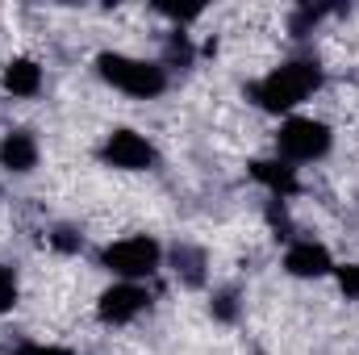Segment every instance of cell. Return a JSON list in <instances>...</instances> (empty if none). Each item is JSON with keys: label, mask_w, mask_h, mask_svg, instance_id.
<instances>
[{"label": "cell", "mask_w": 359, "mask_h": 355, "mask_svg": "<svg viewBox=\"0 0 359 355\" xmlns=\"http://www.w3.org/2000/svg\"><path fill=\"white\" fill-rule=\"evenodd\" d=\"M38 155L42 151H38V138L29 130H8L0 138V168L13 172V176H29L38 168Z\"/></svg>", "instance_id": "obj_8"}, {"label": "cell", "mask_w": 359, "mask_h": 355, "mask_svg": "<svg viewBox=\"0 0 359 355\" xmlns=\"http://www.w3.org/2000/svg\"><path fill=\"white\" fill-rule=\"evenodd\" d=\"M13 355H76L72 347H63V343H46V339H25V343H17Z\"/></svg>", "instance_id": "obj_16"}, {"label": "cell", "mask_w": 359, "mask_h": 355, "mask_svg": "<svg viewBox=\"0 0 359 355\" xmlns=\"http://www.w3.org/2000/svg\"><path fill=\"white\" fill-rule=\"evenodd\" d=\"M0 88L17 100H34L42 92V63L34 59H8L4 72H0Z\"/></svg>", "instance_id": "obj_10"}, {"label": "cell", "mask_w": 359, "mask_h": 355, "mask_svg": "<svg viewBox=\"0 0 359 355\" xmlns=\"http://www.w3.org/2000/svg\"><path fill=\"white\" fill-rule=\"evenodd\" d=\"M21 301V280H17V267L0 264V314H13Z\"/></svg>", "instance_id": "obj_12"}, {"label": "cell", "mask_w": 359, "mask_h": 355, "mask_svg": "<svg viewBox=\"0 0 359 355\" xmlns=\"http://www.w3.org/2000/svg\"><path fill=\"white\" fill-rule=\"evenodd\" d=\"M192 63V42L184 29H172L168 34V55H163V67H188Z\"/></svg>", "instance_id": "obj_13"}, {"label": "cell", "mask_w": 359, "mask_h": 355, "mask_svg": "<svg viewBox=\"0 0 359 355\" xmlns=\"http://www.w3.org/2000/svg\"><path fill=\"white\" fill-rule=\"evenodd\" d=\"M100 267L113 272L117 280L142 284V280H151V276L163 267V247H159V239H151V234L113 239V243L100 251Z\"/></svg>", "instance_id": "obj_4"}, {"label": "cell", "mask_w": 359, "mask_h": 355, "mask_svg": "<svg viewBox=\"0 0 359 355\" xmlns=\"http://www.w3.org/2000/svg\"><path fill=\"white\" fill-rule=\"evenodd\" d=\"M50 247L63 251V255H76V251L84 247V234H76L72 226H55V230H50Z\"/></svg>", "instance_id": "obj_15"}, {"label": "cell", "mask_w": 359, "mask_h": 355, "mask_svg": "<svg viewBox=\"0 0 359 355\" xmlns=\"http://www.w3.org/2000/svg\"><path fill=\"white\" fill-rule=\"evenodd\" d=\"M334 267H339L334 255L313 239H292L284 251V272L297 280H322V276H334Z\"/></svg>", "instance_id": "obj_7"}, {"label": "cell", "mask_w": 359, "mask_h": 355, "mask_svg": "<svg viewBox=\"0 0 359 355\" xmlns=\"http://www.w3.org/2000/svg\"><path fill=\"white\" fill-rule=\"evenodd\" d=\"M334 280H339L347 301H359V264H339L334 267Z\"/></svg>", "instance_id": "obj_17"}, {"label": "cell", "mask_w": 359, "mask_h": 355, "mask_svg": "<svg viewBox=\"0 0 359 355\" xmlns=\"http://www.w3.org/2000/svg\"><path fill=\"white\" fill-rule=\"evenodd\" d=\"M168 264H172V272H176V280L184 288H205L209 284V255L196 243H176L168 251Z\"/></svg>", "instance_id": "obj_9"}, {"label": "cell", "mask_w": 359, "mask_h": 355, "mask_svg": "<svg viewBox=\"0 0 359 355\" xmlns=\"http://www.w3.org/2000/svg\"><path fill=\"white\" fill-rule=\"evenodd\" d=\"M151 309V293L147 284H130V280H113L100 297H96V318L104 326H130Z\"/></svg>", "instance_id": "obj_6"}, {"label": "cell", "mask_w": 359, "mask_h": 355, "mask_svg": "<svg viewBox=\"0 0 359 355\" xmlns=\"http://www.w3.org/2000/svg\"><path fill=\"white\" fill-rule=\"evenodd\" d=\"M330 147H334L330 126L318 121V117H305V113L284 117L280 130H276V159H284V163H292V168H301V163H322V159L330 155Z\"/></svg>", "instance_id": "obj_3"}, {"label": "cell", "mask_w": 359, "mask_h": 355, "mask_svg": "<svg viewBox=\"0 0 359 355\" xmlns=\"http://www.w3.org/2000/svg\"><path fill=\"white\" fill-rule=\"evenodd\" d=\"M209 309H213V318H217V322H234V318H238V309H243V305H238V288H217V293H213V301H209Z\"/></svg>", "instance_id": "obj_14"}, {"label": "cell", "mask_w": 359, "mask_h": 355, "mask_svg": "<svg viewBox=\"0 0 359 355\" xmlns=\"http://www.w3.org/2000/svg\"><path fill=\"white\" fill-rule=\"evenodd\" d=\"M251 176L259 180L276 201H284V196H292V192L301 188L297 168H292V163H284V159H255V163H251Z\"/></svg>", "instance_id": "obj_11"}, {"label": "cell", "mask_w": 359, "mask_h": 355, "mask_svg": "<svg viewBox=\"0 0 359 355\" xmlns=\"http://www.w3.org/2000/svg\"><path fill=\"white\" fill-rule=\"evenodd\" d=\"M100 159H104V168H117V172H151L155 159H159V151L138 130H113L100 142Z\"/></svg>", "instance_id": "obj_5"}, {"label": "cell", "mask_w": 359, "mask_h": 355, "mask_svg": "<svg viewBox=\"0 0 359 355\" xmlns=\"http://www.w3.org/2000/svg\"><path fill=\"white\" fill-rule=\"evenodd\" d=\"M322 63L318 59H288V63H280V67H271L264 80H255L247 96H251V105H259L264 113H284V117H292V109L297 105H305L313 92L322 88Z\"/></svg>", "instance_id": "obj_1"}, {"label": "cell", "mask_w": 359, "mask_h": 355, "mask_svg": "<svg viewBox=\"0 0 359 355\" xmlns=\"http://www.w3.org/2000/svg\"><path fill=\"white\" fill-rule=\"evenodd\" d=\"M96 76L109 84L113 92H126L134 100H155L168 92V67L126 55V51H100L96 55Z\"/></svg>", "instance_id": "obj_2"}]
</instances>
